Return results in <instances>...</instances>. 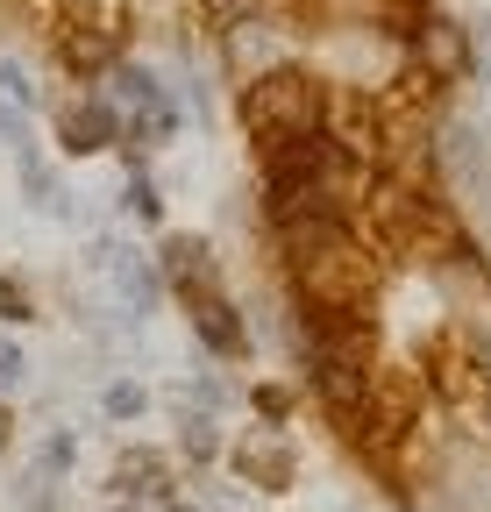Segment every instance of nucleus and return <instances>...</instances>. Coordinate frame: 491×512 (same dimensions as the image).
<instances>
[{
    "label": "nucleus",
    "mask_w": 491,
    "mask_h": 512,
    "mask_svg": "<svg viewBox=\"0 0 491 512\" xmlns=\"http://www.w3.org/2000/svg\"><path fill=\"white\" fill-rule=\"evenodd\" d=\"M107 86H114V100H121V107H136V114L171 107V100H164V79L150 72V64H129V57H121V64H107Z\"/></svg>",
    "instance_id": "obj_4"
},
{
    "label": "nucleus",
    "mask_w": 491,
    "mask_h": 512,
    "mask_svg": "<svg viewBox=\"0 0 491 512\" xmlns=\"http://www.w3.org/2000/svg\"><path fill=\"white\" fill-rule=\"evenodd\" d=\"M22 377H29V356H22V349H15L8 335H0V392H15Z\"/></svg>",
    "instance_id": "obj_9"
},
{
    "label": "nucleus",
    "mask_w": 491,
    "mask_h": 512,
    "mask_svg": "<svg viewBox=\"0 0 491 512\" xmlns=\"http://www.w3.org/2000/svg\"><path fill=\"white\" fill-rule=\"evenodd\" d=\"M0 448H8V413H0Z\"/></svg>",
    "instance_id": "obj_12"
},
{
    "label": "nucleus",
    "mask_w": 491,
    "mask_h": 512,
    "mask_svg": "<svg viewBox=\"0 0 491 512\" xmlns=\"http://www.w3.org/2000/svg\"><path fill=\"white\" fill-rule=\"evenodd\" d=\"M242 121H250V136H306V128H328V93L314 72H292V64H278V72L250 79V93H242Z\"/></svg>",
    "instance_id": "obj_1"
},
{
    "label": "nucleus",
    "mask_w": 491,
    "mask_h": 512,
    "mask_svg": "<svg viewBox=\"0 0 491 512\" xmlns=\"http://www.w3.org/2000/svg\"><path fill=\"white\" fill-rule=\"evenodd\" d=\"M157 271H164V285H178L193 306H207V299H221V271H214V249L200 242V235H164V249H157Z\"/></svg>",
    "instance_id": "obj_2"
},
{
    "label": "nucleus",
    "mask_w": 491,
    "mask_h": 512,
    "mask_svg": "<svg viewBox=\"0 0 491 512\" xmlns=\"http://www.w3.org/2000/svg\"><path fill=\"white\" fill-rule=\"evenodd\" d=\"M193 328H200V342H207L214 356H235L242 342H250V335H242V320H235V306H228V299H207V306H193Z\"/></svg>",
    "instance_id": "obj_5"
},
{
    "label": "nucleus",
    "mask_w": 491,
    "mask_h": 512,
    "mask_svg": "<svg viewBox=\"0 0 491 512\" xmlns=\"http://www.w3.org/2000/svg\"><path fill=\"white\" fill-rule=\"evenodd\" d=\"M129 207H136V221H157V214H164V200H157V185H150L143 171L129 178Z\"/></svg>",
    "instance_id": "obj_8"
},
{
    "label": "nucleus",
    "mask_w": 491,
    "mask_h": 512,
    "mask_svg": "<svg viewBox=\"0 0 491 512\" xmlns=\"http://www.w3.org/2000/svg\"><path fill=\"white\" fill-rule=\"evenodd\" d=\"M36 463H43V470H72V434H43Z\"/></svg>",
    "instance_id": "obj_10"
},
{
    "label": "nucleus",
    "mask_w": 491,
    "mask_h": 512,
    "mask_svg": "<svg viewBox=\"0 0 491 512\" xmlns=\"http://www.w3.org/2000/svg\"><path fill=\"white\" fill-rule=\"evenodd\" d=\"M100 406H107L114 420H136V413L150 406V392H143V384H129V377H114V384H107V399H100Z\"/></svg>",
    "instance_id": "obj_6"
},
{
    "label": "nucleus",
    "mask_w": 491,
    "mask_h": 512,
    "mask_svg": "<svg viewBox=\"0 0 491 512\" xmlns=\"http://www.w3.org/2000/svg\"><path fill=\"white\" fill-rule=\"evenodd\" d=\"M107 143H121V114H114L107 100L65 107V150H72V157H93V150H107Z\"/></svg>",
    "instance_id": "obj_3"
},
{
    "label": "nucleus",
    "mask_w": 491,
    "mask_h": 512,
    "mask_svg": "<svg viewBox=\"0 0 491 512\" xmlns=\"http://www.w3.org/2000/svg\"><path fill=\"white\" fill-rule=\"evenodd\" d=\"M0 100H8V107H36V86H29V72H22V64H0Z\"/></svg>",
    "instance_id": "obj_7"
},
{
    "label": "nucleus",
    "mask_w": 491,
    "mask_h": 512,
    "mask_svg": "<svg viewBox=\"0 0 491 512\" xmlns=\"http://www.w3.org/2000/svg\"><path fill=\"white\" fill-rule=\"evenodd\" d=\"M8 320H29V292L15 278H0V328H8Z\"/></svg>",
    "instance_id": "obj_11"
}]
</instances>
